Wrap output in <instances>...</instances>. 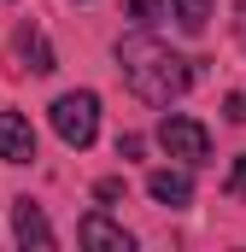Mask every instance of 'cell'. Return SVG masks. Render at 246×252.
I'll return each instance as SVG.
<instances>
[{
	"mask_svg": "<svg viewBox=\"0 0 246 252\" xmlns=\"http://www.w3.org/2000/svg\"><path fill=\"white\" fill-rule=\"evenodd\" d=\"M118 70L123 82L147 100V106H170V100H182L187 82H193V59H182L176 47H164L158 35H123L118 41Z\"/></svg>",
	"mask_w": 246,
	"mask_h": 252,
	"instance_id": "obj_1",
	"label": "cell"
},
{
	"mask_svg": "<svg viewBox=\"0 0 246 252\" xmlns=\"http://www.w3.org/2000/svg\"><path fill=\"white\" fill-rule=\"evenodd\" d=\"M53 135H59L64 147L82 153V147L100 135V94H88V88L59 94V100H53Z\"/></svg>",
	"mask_w": 246,
	"mask_h": 252,
	"instance_id": "obj_2",
	"label": "cell"
},
{
	"mask_svg": "<svg viewBox=\"0 0 246 252\" xmlns=\"http://www.w3.org/2000/svg\"><path fill=\"white\" fill-rule=\"evenodd\" d=\"M158 147H164L170 158H182V164H205V158H211V135H205V124H199V118H182V112H164Z\"/></svg>",
	"mask_w": 246,
	"mask_h": 252,
	"instance_id": "obj_3",
	"label": "cell"
},
{
	"mask_svg": "<svg viewBox=\"0 0 246 252\" xmlns=\"http://www.w3.org/2000/svg\"><path fill=\"white\" fill-rule=\"evenodd\" d=\"M76 241H82V247H94V252H129V247H135V241H129V229L112 223L106 211H88V217L76 223Z\"/></svg>",
	"mask_w": 246,
	"mask_h": 252,
	"instance_id": "obj_4",
	"label": "cell"
},
{
	"mask_svg": "<svg viewBox=\"0 0 246 252\" xmlns=\"http://www.w3.org/2000/svg\"><path fill=\"white\" fill-rule=\"evenodd\" d=\"M0 158L6 164H30L35 158V129L24 112H0Z\"/></svg>",
	"mask_w": 246,
	"mask_h": 252,
	"instance_id": "obj_5",
	"label": "cell"
},
{
	"mask_svg": "<svg viewBox=\"0 0 246 252\" xmlns=\"http://www.w3.org/2000/svg\"><path fill=\"white\" fill-rule=\"evenodd\" d=\"M12 235H18V247H35V252L53 247V229H47L35 199H12Z\"/></svg>",
	"mask_w": 246,
	"mask_h": 252,
	"instance_id": "obj_6",
	"label": "cell"
},
{
	"mask_svg": "<svg viewBox=\"0 0 246 252\" xmlns=\"http://www.w3.org/2000/svg\"><path fill=\"white\" fill-rule=\"evenodd\" d=\"M12 47H18V59H24V70H35V76H47V70H59V59H53V47H47V35H41L35 24H18V35H12Z\"/></svg>",
	"mask_w": 246,
	"mask_h": 252,
	"instance_id": "obj_7",
	"label": "cell"
},
{
	"mask_svg": "<svg viewBox=\"0 0 246 252\" xmlns=\"http://www.w3.org/2000/svg\"><path fill=\"white\" fill-rule=\"evenodd\" d=\"M147 193H153L158 205H187V199H193V176H187V170H153V176H147Z\"/></svg>",
	"mask_w": 246,
	"mask_h": 252,
	"instance_id": "obj_8",
	"label": "cell"
},
{
	"mask_svg": "<svg viewBox=\"0 0 246 252\" xmlns=\"http://www.w3.org/2000/svg\"><path fill=\"white\" fill-rule=\"evenodd\" d=\"M211 6H217V0H170V18H176V30L199 35V30H205V18H211Z\"/></svg>",
	"mask_w": 246,
	"mask_h": 252,
	"instance_id": "obj_9",
	"label": "cell"
},
{
	"mask_svg": "<svg viewBox=\"0 0 246 252\" xmlns=\"http://www.w3.org/2000/svg\"><path fill=\"white\" fill-rule=\"evenodd\" d=\"M129 18H135L141 30H153V24L164 18V0H129Z\"/></svg>",
	"mask_w": 246,
	"mask_h": 252,
	"instance_id": "obj_10",
	"label": "cell"
},
{
	"mask_svg": "<svg viewBox=\"0 0 246 252\" xmlns=\"http://www.w3.org/2000/svg\"><path fill=\"white\" fill-rule=\"evenodd\" d=\"M223 188L235 193V199H246V153L235 158V170H229V182H223Z\"/></svg>",
	"mask_w": 246,
	"mask_h": 252,
	"instance_id": "obj_11",
	"label": "cell"
},
{
	"mask_svg": "<svg viewBox=\"0 0 246 252\" xmlns=\"http://www.w3.org/2000/svg\"><path fill=\"white\" fill-rule=\"evenodd\" d=\"M94 199H106V205H112V199H123V182H118V176H106V182H94Z\"/></svg>",
	"mask_w": 246,
	"mask_h": 252,
	"instance_id": "obj_12",
	"label": "cell"
},
{
	"mask_svg": "<svg viewBox=\"0 0 246 252\" xmlns=\"http://www.w3.org/2000/svg\"><path fill=\"white\" fill-rule=\"evenodd\" d=\"M223 106H229V118H235V124H246V88H235Z\"/></svg>",
	"mask_w": 246,
	"mask_h": 252,
	"instance_id": "obj_13",
	"label": "cell"
},
{
	"mask_svg": "<svg viewBox=\"0 0 246 252\" xmlns=\"http://www.w3.org/2000/svg\"><path fill=\"white\" fill-rule=\"evenodd\" d=\"M118 158H141V135H118Z\"/></svg>",
	"mask_w": 246,
	"mask_h": 252,
	"instance_id": "obj_14",
	"label": "cell"
},
{
	"mask_svg": "<svg viewBox=\"0 0 246 252\" xmlns=\"http://www.w3.org/2000/svg\"><path fill=\"white\" fill-rule=\"evenodd\" d=\"M235 35H241V47H246V0L235 6Z\"/></svg>",
	"mask_w": 246,
	"mask_h": 252,
	"instance_id": "obj_15",
	"label": "cell"
}]
</instances>
